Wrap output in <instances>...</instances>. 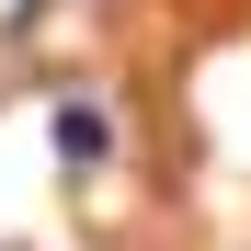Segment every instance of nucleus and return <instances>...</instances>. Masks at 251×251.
Segmentation results:
<instances>
[{"instance_id": "1", "label": "nucleus", "mask_w": 251, "mask_h": 251, "mask_svg": "<svg viewBox=\"0 0 251 251\" xmlns=\"http://www.w3.org/2000/svg\"><path fill=\"white\" fill-rule=\"evenodd\" d=\"M57 149H69V160H80V172H92V160H103V149H114V126H103V114H92V103H69V114H57Z\"/></svg>"}]
</instances>
